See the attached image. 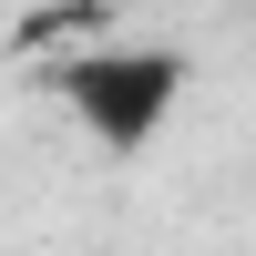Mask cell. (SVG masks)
<instances>
[{"label": "cell", "mask_w": 256, "mask_h": 256, "mask_svg": "<svg viewBox=\"0 0 256 256\" xmlns=\"http://www.w3.org/2000/svg\"><path fill=\"white\" fill-rule=\"evenodd\" d=\"M52 102L102 144V154H144V144L174 123V102H184V52H154V41L62 52L52 62Z\"/></svg>", "instance_id": "6da1fadb"}]
</instances>
